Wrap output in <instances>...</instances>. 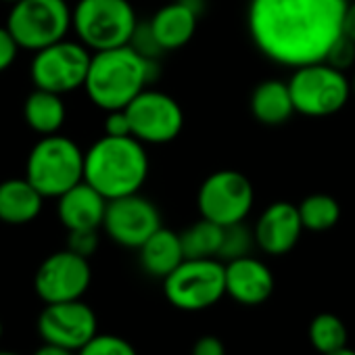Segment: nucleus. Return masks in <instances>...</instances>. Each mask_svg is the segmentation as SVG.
Here are the masks:
<instances>
[{"label": "nucleus", "mask_w": 355, "mask_h": 355, "mask_svg": "<svg viewBox=\"0 0 355 355\" xmlns=\"http://www.w3.org/2000/svg\"><path fill=\"white\" fill-rule=\"evenodd\" d=\"M286 82L297 113L305 117H330L343 111L353 96L347 71H340L326 61L293 69Z\"/></svg>", "instance_id": "obj_6"}, {"label": "nucleus", "mask_w": 355, "mask_h": 355, "mask_svg": "<svg viewBox=\"0 0 355 355\" xmlns=\"http://www.w3.org/2000/svg\"><path fill=\"white\" fill-rule=\"evenodd\" d=\"M193 355H226V345L214 334L199 336L193 345Z\"/></svg>", "instance_id": "obj_32"}, {"label": "nucleus", "mask_w": 355, "mask_h": 355, "mask_svg": "<svg viewBox=\"0 0 355 355\" xmlns=\"http://www.w3.org/2000/svg\"><path fill=\"white\" fill-rule=\"evenodd\" d=\"M5 26L21 49L38 53L67 38L73 26V9L67 0H17Z\"/></svg>", "instance_id": "obj_7"}, {"label": "nucleus", "mask_w": 355, "mask_h": 355, "mask_svg": "<svg viewBox=\"0 0 355 355\" xmlns=\"http://www.w3.org/2000/svg\"><path fill=\"white\" fill-rule=\"evenodd\" d=\"M347 7L349 0H249V36L268 61L297 69L326 59Z\"/></svg>", "instance_id": "obj_1"}, {"label": "nucleus", "mask_w": 355, "mask_h": 355, "mask_svg": "<svg viewBox=\"0 0 355 355\" xmlns=\"http://www.w3.org/2000/svg\"><path fill=\"white\" fill-rule=\"evenodd\" d=\"M44 205V195L28 178H9L0 182V222L24 226L34 222Z\"/></svg>", "instance_id": "obj_19"}, {"label": "nucleus", "mask_w": 355, "mask_h": 355, "mask_svg": "<svg viewBox=\"0 0 355 355\" xmlns=\"http://www.w3.org/2000/svg\"><path fill=\"white\" fill-rule=\"evenodd\" d=\"M297 207H299L303 228L309 232H328L340 220L338 201L326 193H313V195L305 197Z\"/></svg>", "instance_id": "obj_24"}, {"label": "nucleus", "mask_w": 355, "mask_h": 355, "mask_svg": "<svg viewBox=\"0 0 355 355\" xmlns=\"http://www.w3.org/2000/svg\"><path fill=\"white\" fill-rule=\"evenodd\" d=\"M276 280L270 266L253 255L226 261V297L241 305H261L274 293Z\"/></svg>", "instance_id": "obj_17"}, {"label": "nucleus", "mask_w": 355, "mask_h": 355, "mask_svg": "<svg viewBox=\"0 0 355 355\" xmlns=\"http://www.w3.org/2000/svg\"><path fill=\"white\" fill-rule=\"evenodd\" d=\"M105 134L107 136H132V125L125 109L107 111L105 117Z\"/></svg>", "instance_id": "obj_31"}, {"label": "nucleus", "mask_w": 355, "mask_h": 355, "mask_svg": "<svg viewBox=\"0 0 355 355\" xmlns=\"http://www.w3.org/2000/svg\"><path fill=\"white\" fill-rule=\"evenodd\" d=\"M205 0H171L148 19V28L161 53L184 49L197 34Z\"/></svg>", "instance_id": "obj_15"}, {"label": "nucleus", "mask_w": 355, "mask_h": 355, "mask_svg": "<svg viewBox=\"0 0 355 355\" xmlns=\"http://www.w3.org/2000/svg\"><path fill=\"white\" fill-rule=\"evenodd\" d=\"M7 3H11V5H13V3H17V0H7Z\"/></svg>", "instance_id": "obj_39"}, {"label": "nucleus", "mask_w": 355, "mask_h": 355, "mask_svg": "<svg viewBox=\"0 0 355 355\" xmlns=\"http://www.w3.org/2000/svg\"><path fill=\"white\" fill-rule=\"evenodd\" d=\"M90 282V261L69 249L51 253L34 274V291L44 305L82 299Z\"/></svg>", "instance_id": "obj_12"}, {"label": "nucleus", "mask_w": 355, "mask_h": 355, "mask_svg": "<svg viewBox=\"0 0 355 355\" xmlns=\"http://www.w3.org/2000/svg\"><path fill=\"white\" fill-rule=\"evenodd\" d=\"M326 63H330L332 67L340 69V71H349L355 69V42H351L345 34L334 42V46L330 49V53L324 59Z\"/></svg>", "instance_id": "obj_28"}, {"label": "nucleus", "mask_w": 355, "mask_h": 355, "mask_svg": "<svg viewBox=\"0 0 355 355\" xmlns=\"http://www.w3.org/2000/svg\"><path fill=\"white\" fill-rule=\"evenodd\" d=\"M138 259L142 270L153 278H167L178 266H180L187 255L182 249L180 232H173L169 228H159L140 249Z\"/></svg>", "instance_id": "obj_21"}, {"label": "nucleus", "mask_w": 355, "mask_h": 355, "mask_svg": "<svg viewBox=\"0 0 355 355\" xmlns=\"http://www.w3.org/2000/svg\"><path fill=\"white\" fill-rule=\"evenodd\" d=\"M32 355H78V351H71V349H65V347H59V345L44 343Z\"/></svg>", "instance_id": "obj_34"}, {"label": "nucleus", "mask_w": 355, "mask_h": 355, "mask_svg": "<svg viewBox=\"0 0 355 355\" xmlns=\"http://www.w3.org/2000/svg\"><path fill=\"white\" fill-rule=\"evenodd\" d=\"M163 295L175 309H209L226 297V263L222 259H184L163 278Z\"/></svg>", "instance_id": "obj_8"}, {"label": "nucleus", "mask_w": 355, "mask_h": 355, "mask_svg": "<svg viewBox=\"0 0 355 355\" xmlns=\"http://www.w3.org/2000/svg\"><path fill=\"white\" fill-rule=\"evenodd\" d=\"M148 169V153L134 136L105 134L84 155V180L107 201L140 193Z\"/></svg>", "instance_id": "obj_3"}, {"label": "nucleus", "mask_w": 355, "mask_h": 355, "mask_svg": "<svg viewBox=\"0 0 355 355\" xmlns=\"http://www.w3.org/2000/svg\"><path fill=\"white\" fill-rule=\"evenodd\" d=\"M84 155L67 136H42L28 155L26 178L44 199H59L84 180Z\"/></svg>", "instance_id": "obj_4"}, {"label": "nucleus", "mask_w": 355, "mask_h": 355, "mask_svg": "<svg viewBox=\"0 0 355 355\" xmlns=\"http://www.w3.org/2000/svg\"><path fill=\"white\" fill-rule=\"evenodd\" d=\"M67 249L90 259L98 249V230H71V232H67Z\"/></svg>", "instance_id": "obj_29"}, {"label": "nucleus", "mask_w": 355, "mask_h": 355, "mask_svg": "<svg viewBox=\"0 0 355 355\" xmlns=\"http://www.w3.org/2000/svg\"><path fill=\"white\" fill-rule=\"evenodd\" d=\"M161 226L163 224L157 205L140 193L107 203L103 230L115 245L123 249L138 251Z\"/></svg>", "instance_id": "obj_13"}, {"label": "nucleus", "mask_w": 355, "mask_h": 355, "mask_svg": "<svg viewBox=\"0 0 355 355\" xmlns=\"http://www.w3.org/2000/svg\"><path fill=\"white\" fill-rule=\"evenodd\" d=\"M307 336H309V345L320 355L334 353V351L347 347V340H349L345 322L330 311L313 315V320L309 322Z\"/></svg>", "instance_id": "obj_25"}, {"label": "nucleus", "mask_w": 355, "mask_h": 355, "mask_svg": "<svg viewBox=\"0 0 355 355\" xmlns=\"http://www.w3.org/2000/svg\"><path fill=\"white\" fill-rule=\"evenodd\" d=\"M78 355H138L134 345L117 334H96L92 336Z\"/></svg>", "instance_id": "obj_27"}, {"label": "nucleus", "mask_w": 355, "mask_h": 355, "mask_svg": "<svg viewBox=\"0 0 355 355\" xmlns=\"http://www.w3.org/2000/svg\"><path fill=\"white\" fill-rule=\"evenodd\" d=\"M132 136L142 144H169L184 130V109L171 94L155 88L142 90L128 107Z\"/></svg>", "instance_id": "obj_11"}, {"label": "nucleus", "mask_w": 355, "mask_h": 355, "mask_svg": "<svg viewBox=\"0 0 355 355\" xmlns=\"http://www.w3.org/2000/svg\"><path fill=\"white\" fill-rule=\"evenodd\" d=\"M255 205V189L249 178L236 169H218L199 187L197 209L201 218L220 226L241 224Z\"/></svg>", "instance_id": "obj_9"}, {"label": "nucleus", "mask_w": 355, "mask_h": 355, "mask_svg": "<svg viewBox=\"0 0 355 355\" xmlns=\"http://www.w3.org/2000/svg\"><path fill=\"white\" fill-rule=\"evenodd\" d=\"M57 201V216L67 232L103 228L109 201L86 180L63 193Z\"/></svg>", "instance_id": "obj_18"}, {"label": "nucleus", "mask_w": 355, "mask_h": 355, "mask_svg": "<svg viewBox=\"0 0 355 355\" xmlns=\"http://www.w3.org/2000/svg\"><path fill=\"white\" fill-rule=\"evenodd\" d=\"M351 92H353V98H355V69H353V76H351Z\"/></svg>", "instance_id": "obj_36"}, {"label": "nucleus", "mask_w": 355, "mask_h": 355, "mask_svg": "<svg viewBox=\"0 0 355 355\" xmlns=\"http://www.w3.org/2000/svg\"><path fill=\"white\" fill-rule=\"evenodd\" d=\"M65 117L67 109L63 103V94L36 88L24 101V119L36 134H59V130L65 123Z\"/></svg>", "instance_id": "obj_22"}, {"label": "nucleus", "mask_w": 355, "mask_h": 355, "mask_svg": "<svg viewBox=\"0 0 355 355\" xmlns=\"http://www.w3.org/2000/svg\"><path fill=\"white\" fill-rule=\"evenodd\" d=\"M0 355H21V353H15V351H7V349H0Z\"/></svg>", "instance_id": "obj_37"}, {"label": "nucleus", "mask_w": 355, "mask_h": 355, "mask_svg": "<svg viewBox=\"0 0 355 355\" xmlns=\"http://www.w3.org/2000/svg\"><path fill=\"white\" fill-rule=\"evenodd\" d=\"M3 336H5V324H3V320H0V340H3Z\"/></svg>", "instance_id": "obj_38"}, {"label": "nucleus", "mask_w": 355, "mask_h": 355, "mask_svg": "<svg viewBox=\"0 0 355 355\" xmlns=\"http://www.w3.org/2000/svg\"><path fill=\"white\" fill-rule=\"evenodd\" d=\"M138 24L130 0H78L71 30L86 49L98 53L130 44Z\"/></svg>", "instance_id": "obj_5"}, {"label": "nucleus", "mask_w": 355, "mask_h": 355, "mask_svg": "<svg viewBox=\"0 0 355 355\" xmlns=\"http://www.w3.org/2000/svg\"><path fill=\"white\" fill-rule=\"evenodd\" d=\"M328 355H355V351L351 347H343V349H338L334 353H328Z\"/></svg>", "instance_id": "obj_35"}, {"label": "nucleus", "mask_w": 355, "mask_h": 355, "mask_svg": "<svg viewBox=\"0 0 355 355\" xmlns=\"http://www.w3.org/2000/svg\"><path fill=\"white\" fill-rule=\"evenodd\" d=\"M180 239L187 259H220L224 226L201 218L187 230H182Z\"/></svg>", "instance_id": "obj_23"}, {"label": "nucleus", "mask_w": 355, "mask_h": 355, "mask_svg": "<svg viewBox=\"0 0 355 355\" xmlns=\"http://www.w3.org/2000/svg\"><path fill=\"white\" fill-rule=\"evenodd\" d=\"M303 230L299 207L288 201H276L268 205L253 226L257 249L272 257L291 253L297 247Z\"/></svg>", "instance_id": "obj_16"}, {"label": "nucleus", "mask_w": 355, "mask_h": 355, "mask_svg": "<svg viewBox=\"0 0 355 355\" xmlns=\"http://www.w3.org/2000/svg\"><path fill=\"white\" fill-rule=\"evenodd\" d=\"M249 107L253 117L270 128L286 123L297 113L288 82L278 78H268L259 82L251 92Z\"/></svg>", "instance_id": "obj_20"}, {"label": "nucleus", "mask_w": 355, "mask_h": 355, "mask_svg": "<svg viewBox=\"0 0 355 355\" xmlns=\"http://www.w3.org/2000/svg\"><path fill=\"white\" fill-rule=\"evenodd\" d=\"M92 51L80 40H59L38 53H34L30 76L36 88L67 94L84 88Z\"/></svg>", "instance_id": "obj_10"}, {"label": "nucleus", "mask_w": 355, "mask_h": 355, "mask_svg": "<svg viewBox=\"0 0 355 355\" xmlns=\"http://www.w3.org/2000/svg\"><path fill=\"white\" fill-rule=\"evenodd\" d=\"M19 44L17 40L13 38V34L9 32L7 26H0V73L7 71L15 61H17V55H19Z\"/></svg>", "instance_id": "obj_30"}, {"label": "nucleus", "mask_w": 355, "mask_h": 355, "mask_svg": "<svg viewBox=\"0 0 355 355\" xmlns=\"http://www.w3.org/2000/svg\"><path fill=\"white\" fill-rule=\"evenodd\" d=\"M36 330L42 343L80 351L98 334V320L94 309L82 299L46 303L36 320Z\"/></svg>", "instance_id": "obj_14"}, {"label": "nucleus", "mask_w": 355, "mask_h": 355, "mask_svg": "<svg viewBox=\"0 0 355 355\" xmlns=\"http://www.w3.org/2000/svg\"><path fill=\"white\" fill-rule=\"evenodd\" d=\"M253 249H257L253 228H249L245 222L224 226V241H222V249H220V259L224 263L239 259V257L253 255Z\"/></svg>", "instance_id": "obj_26"}, {"label": "nucleus", "mask_w": 355, "mask_h": 355, "mask_svg": "<svg viewBox=\"0 0 355 355\" xmlns=\"http://www.w3.org/2000/svg\"><path fill=\"white\" fill-rule=\"evenodd\" d=\"M159 67L155 59L140 55L134 46L92 53L84 90L98 109H125L142 90L157 80Z\"/></svg>", "instance_id": "obj_2"}, {"label": "nucleus", "mask_w": 355, "mask_h": 355, "mask_svg": "<svg viewBox=\"0 0 355 355\" xmlns=\"http://www.w3.org/2000/svg\"><path fill=\"white\" fill-rule=\"evenodd\" d=\"M343 34L355 42V0L351 3L349 0V7H347V13H345V21H343Z\"/></svg>", "instance_id": "obj_33"}]
</instances>
